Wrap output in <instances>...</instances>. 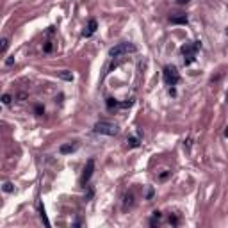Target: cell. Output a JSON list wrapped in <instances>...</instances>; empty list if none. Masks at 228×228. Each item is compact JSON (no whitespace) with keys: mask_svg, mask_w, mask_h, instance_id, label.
I'll return each instance as SVG.
<instances>
[{"mask_svg":"<svg viewBox=\"0 0 228 228\" xmlns=\"http://www.w3.org/2000/svg\"><path fill=\"white\" fill-rule=\"evenodd\" d=\"M59 152L64 153V155H66V153H72V152H75V146H73V144H62Z\"/></svg>","mask_w":228,"mask_h":228,"instance_id":"obj_10","label":"cell"},{"mask_svg":"<svg viewBox=\"0 0 228 228\" xmlns=\"http://www.w3.org/2000/svg\"><path fill=\"white\" fill-rule=\"evenodd\" d=\"M224 137L228 139V127H226V130H224Z\"/></svg>","mask_w":228,"mask_h":228,"instance_id":"obj_26","label":"cell"},{"mask_svg":"<svg viewBox=\"0 0 228 228\" xmlns=\"http://www.w3.org/2000/svg\"><path fill=\"white\" fill-rule=\"evenodd\" d=\"M93 130L96 134H102V135H116L118 134V127L114 125V123H109V121H98Z\"/></svg>","mask_w":228,"mask_h":228,"instance_id":"obj_2","label":"cell"},{"mask_svg":"<svg viewBox=\"0 0 228 228\" xmlns=\"http://www.w3.org/2000/svg\"><path fill=\"white\" fill-rule=\"evenodd\" d=\"M13 62H14V59H13V57H9V59H7V66H11Z\"/></svg>","mask_w":228,"mask_h":228,"instance_id":"obj_24","label":"cell"},{"mask_svg":"<svg viewBox=\"0 0 228 228\" xmlns=\"http://www.w3.org/2000/svg\"><path fill=\"white\" fill-rule=\"evenodd\" d=\"M2 103H6V105H9L11 103V95H2Z\"/></svg>","mask_w":228,"mask_h":228,"instance_id":"obj_17","label":"cell"},{"mask_svg":"<svg viewBox=\"0 0 228 228\" xmlns=\"http://www.w3.org/2000/svg\"><path fill=\"white\" fill-rule=\"evenodd\" d=\"M39 217H41V221L45 223V226H50V221H48L47 214H45V207H43V205H39Z\"/></svg>","mask_w":228,"mask_h":228,"instance_id":"obj_9","label":"cell"},{"mask_svg":"<svg viewBox=\"0 0 228 228\" xmlns=\"http://www.w3.org/2000/svg\"><path fill=\"white\" fill-rule=\"evenodd\" d=\"M59 77H61V79H64V80H72V79H73V75H72L70 72H66V70H64V72H61V73H59Z\"/></svg>","mask_w":228,"mask_h":228,"instance_id":"obj_14","label":"cell"},{"mask_svg":"<svg viewBox=\"0 0 228 228\" xmlns=\"http://www.w3.org/2000/svg\"><path fill=\"white\" fill-rule=\"evenodd\" d=\"M169 21H171L173 25H187V21H189V20H187L186 14H176V16H171Z\"/></svg>","mask_w":228,"mask_h":228,"instance_id":"obj_7","label":"cell"},{"mask_svg":"<svg viewBox=\"0 0 228 228\" xmlns=\"http://www.w3.org/2000/svg\"><path fill=\"white\" fill-rule=\"evenodd\" d=\"M96 29H98V23H96V20H89V23H87V29L82 32V36L84 38H91L95 32H96Z\"/></svg>","mask_w":228,"mask_h":228,"instance_id":"obj_6","label":"cell"},{"mask_svg":"<svg viewBox=\"0 0 228 228\" xmlns=\"http://www.w3.org/2000/svg\"><path fill=\"white\" fill-rule=\"evenodd\" d=\"M153 217H157V219H161V217H162V214H161V212H159V210H155V212H153Z\"/></svg>","mask_w":228,"mask_h":228,"instance_id":"obj_22","label":"cell"},{"mask_svg":"<svg viewBox=\"0 0 228 228\" xmlns=\"http://www.w3.org/2000/svg\"><path fill=\"white\" fill-rule=\"evenodd\" d=\"M128 146L130 148H137L139 146V139L137 137H128Z\"/></svg>","mask_w":228,"mask_h":228,"instance_id":"obj_13","label":"cell"},{"mask_svg":"<svg viewBox=\"0 0 228 228\" xmlns=\"http://www.w3.org/2000/svg\"><path fill=\"white\" fill-rule=\"evenodd\" d=\"M169 223H171V224H176V223H178V219H176V217H169Z\"/></svg>","mask_w":228,"mask_h":228,"instance_id":"obj_23","label":"cell"},{"mask_svg":"<svg viewBox=\"0 0 228 228\" xmlns=\"http://www.w3.org/2000/svg\"><path fill=\"white\" fill-rule=\"evenodd\" d=\"M2 189H4V193H13V191H14V187H13L11 182H6V184L2 186Z\"/></svg>","mask_w":228,"mask_h":228,"instance_id":"obj_15","label":"cell"},{"mask_svg":"<svg viewBox=\"0 0 228 228\" xmlns=\"http://www.w3.org/2000/svg\"><path fill=\"white\" fill-rule=\"evenodd\" d=\"M120 103H118V100H114V98H107V107L109 109H112V107H118Z\"/></svg>","mask_w":228,"mask_h":228,"instance_id":"obj_16","label":"cell"},{"mask_svg":"<svg viewBox=\"0 0 228 228\" xmlns=\"http://www.w3.org/2000/svg\"><path fill=\"white\" fill-rule=\"evenodd\" d=\"M164 80L168 86H176L178 80H180V75L176 72V68L175 66H166L164 68Z\"/></svg>","mask_w":228,"mask_h":228,"instance_id":"obj_3","label":"cell"},{"mask_svg":"<svg viewBox=\"0 0 228 228\" xmlns=\"http://www.w3.org/2000/svg\"><path fill=\"white\" fill-rule=\"evenodd\" d=\"M132 205H134V194L127 193L125 198H123V209H128V207H132Z\"/></svg>","mask_w":228,"mask_h":228,"instance_id":"obj_8","label":"cell"},{"mask_svg":"<svg viewBox=\"0 0 228 228\" xmlns=\"http://www.w3.org/2000/svg\"><path fill=\"white\" fill-rule=\"evenodd\" d=\"M7 47H9V39H7V38H4L2 41H0V52H2V54H6Z\"/></svg>","mask_w":228,"mask_h":228,"instance_id":"obj_11","label":"cell"},{"mask_svg":"<svg viewBox=\"0 0 228 228\" xmlns=\"http://www.w3.org/2000/svg\"><path fill=\"white\" fill-rule=\"evenodd\" d=\"M34 110H36V114H38V116H41V114L45 112V109H43L41 105H36V109H34Z\"/></svg>","mask_w":228,"mask_h":228,"instance_id":"obj_18","label":"cell"},{"mask_svg":"<svg viewBox=\"0 0 228 228\" xmlns=\"http://www.w3.org/2000/svg\"><path fill=\"white\" fill-rule=\"evenodd\" d=\"M169 175H171V171H164V173H162L161 176H159V178H161V180H166V178H168Z\"/></svg>","mask_w":228,"mask_h":228,"instance_id":"obj_19","label":"cell"},{"mask_svg":"<svg viewBox=\"0 0 228 228\" xmlns=\"http://www.w3.org/2000/svg\"><path fill=\"white\" fill-rule=\"evenodd\" d=\"M54 50V43L52 41H47V43H45V47H43V52L45 54H50Z\"/></svg>","mask_w":228,"mask_h":228,"instance_id":"obj_12","label":"cell"},{"mask_svg":"<svg viewBox=\"0 0 228 228\" xmlns=\"http://www.w3.org/2000/svg\"><path fill=\"white\" fill-rule=\"evenodd\" d=\"M95 171V159H89V161L86 162V168H84V173H82V182L86 184V182H89L91 175H93Z\"/></svg>","mask_w":228,"mask_h":228,"instance_id":"obj_4","label":"cell"},{"mask_svg":"<svg viewBox=\"0 0 228 228\" xmlns=\"http://www.w3.org/2000/svg\"><path fill=\"white\" fill-rule=\"evenodd\" d=\"M137 48H135V45H132V43H120V45H116V47H112L110 50H109V55L110 57H121V55H125V54H132V52H135Z\"/></svg>","mask_w":228,"mask_h":228,"instance_id":"obj_1","label":"cell"},{"mask_svg":"<svg viewBox=\"0 0 228 228\" xmlns=\"http://www.w3.org/2000/svg\"><path fill=\"white\" fill-rule=\"evenodd\" d=\"M25 98H27L25 93H20V95H18V100H20V102H21V100H25Z\"/></svg>","mask_w":228,"mask_h":228,"instance_id":"obj_21","label":"cell"},{"mask_svg":"<svg viewBox=\"0 0 228 228\" xmlns=\"http://www.w3.org/2000/svg\"><path fill=\"white\" fill-rule=\"evenodd\" d=\"M132 103H134V100H128V102H123V103H120V105H121V107H130Z\"/></svg>","mask_w":228,"mask_h":228,"instance_id":"obj_20","label":"cell"},{"mask_svg":"<svg viewBox=\"0 0 228 228\" xmlns=\"http://www.w3.org/2000/svg\"><path fill=\"white\" fill-rule=\"evenodd\" d=\"M201 47V45H200V41H194L193 45H184V47H182V54H184V57H189V55H194L196 54V50Z\"/></svg>","mask_w":228,"mask_h":228,"instance_id":"obj_5","label":"cell"},{"mask_svg":"<svg viewBox=\"0 0 228 228\" xmlns=\"http://www.w3.org/2000/svg\"><path fill=\"white\" fill-rule=\"evenodd\" d=\"M176 2H178V4H187L189 0H176Z\"/></svg>","mask_w":228,"mask_h":228,"instance_id":"obj_25","label":"cell"}]
</instances>
